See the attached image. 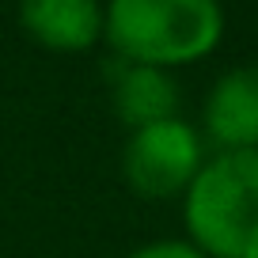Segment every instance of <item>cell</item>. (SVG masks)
<instances>
[{
    "label": "cell",
    "mask_w": 258,
    "mask_h": 258,
    "mask_svg": "<svg viewBox=\"0 0 258 258\" xmlns=\"http://www.w3.org/2000/svg\"><path fill=\"white\" fill-rule=\"evenodd\" d=\"M110 95L114 110L129 129L152 125V121H167L178 110V88L163 69L152 64H133L121 61L110 69Z\"/></svg>",
    "instance_id": "8992f818"
},
{
    "label": "cell",
    "mask_w": 258,
    "mask_h": 258,
    "mask_svg": "<svg viewBox=\"0 0 258 258\" xmlns=\"http://www.w3.org/2000/svg\"><path fill=\"white\" fill-rule=\"evenodd\" d=\"M186 232L205 258H258V148L202 163L186 186Z\"/></svg>",
    "instance_id": "6da1fadb"
},
{
    "label": "cell",
    "mask_w": 258,
    "mask_h": 258,
    "mask_svg": "<svg viewBox=\"0 0 258 258\" xmlns=\"http://www.w3.org/2000/svg\"><path fill=\"white\" fill-rule=\"evenodd\" d=\"M125 182L141 198H171L182 194L202 171V141L198 129L178 118L152 121L133 129V137L121 156Z\"/></svg>",
    "instance_id": "3957f363"
},
{
    "label": "cell",
    "mask_w": 258,
    "mask_h": 258,
    "mask_svg": "<svg viewBox=\"0 0 258 258\" xmlns=\"http://www.w3.org/2000/svg\"><path fill=\"white\" fill-rule=\"evenodd\" d=\"M205 133L224 152L258 148V64L224 73L205 99Z\"/></svg>",
    "instance_id": "277c9868"
},
{
    "label": "cell",
    "mask_w": 258,
    "mask_h": 258,
    "mask_svg": "<svg viewBox=\"0 0 258 258\" xmlns=\"http://www.w3.org/2000/svg\"><path fill=\"white\" fill-rule=\"evenodd\" d=\"M19 19L34 42H42L46 49H61V53L88 49L103 34L99 0H23Z\"/></svg>",
    "instance_id": "5b68a950"
},
{
    "label": "cell",
    "mask_w": 258,
    "mask_h": 258,
    "mask_svg": "<svg viewBox=\"0 0 258 258\" xmlns=\"http://www.w3.org/2000/svg\"><path fill=\"white\" fill-rule=\"evenodd\" d=\"M129 258H205L194 243H178V239H163V243H148V247L133 250Z\"/></svg>",
    "instance_id": "52a82bcc"
},
{
    "label": "cell",
    "mask_w": 258,
    "mask_h": 258,
    "mask_svg": "<svg viewBox=\"0 0 258 258\" xmlns=\"http://www.w3.org/2000/svg\"><path fill=\"white\" fill-rule=\"evenodd\" d=\"M103 31L121 61L167 69L213 53L224 16L217 0H110Z\"/></svg>",
    "instance_id": "7a4b0ae2"
}]
</instances>
